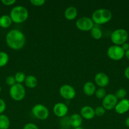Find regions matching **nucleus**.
<instances>
[{
  "label": "nucleus",
  "mask_w": 129,
  "mask_h": 129,
  "mask_svg": "<svg viewBox=\"0 0 129 129\" xmlns=\"http://www.w3.org/2000/svg\"><path fill=\"white\" fill-rule=\"evenodd\" d=\"M30 3L32 4L34 6H42L46 1L44 0H30Z\"/></svg>",
  "instance_id": "28"
},
{
  "label": "nucleus",
  "mask_w": 129,
  "mask_h": 129,
  "mask_svg": "<svg viewBox=\"0 0 129 129\" xmlns=\"http://www.w3.org/2000/svg\"><path fill=\"white\" fill-rule=\"evenodd\" d=\"M115 112L118 114H124L129 110V100L123 99L118 102L115 108Z\"/></svg>",
  "instance_id": "13"
},
{
  "label": "nucleus",
  "mask_w": 129,
  "mask_h": 129,
  "mask_svg": "<svg viewBox=\"0 0 129 129\" xmlns=\"http://www.w3.org/2000/svg\"><path fill=\"white\" fill-rule=\"evenodd\" d=\"M125 55L128 59H129V49L125 52Z\"/></svg>",
  "instance_id": "35"
},
{
  "label": "nucleus",
  "mask_w": 129,
  "mask_h": 129,
  "mask_svg": "<svg viewBox=\"0 0 129 129\" xmlns=\"http://www.w3.org/2000/svg\"><path fill=\"white\" fill-rule=\"evenodd\" d=\"M80 115L86 120H91L94 118V109L90 106H84L80 110Z\"/></svg>",
  "instance_id": "14"
},
{
  "label": "nucleus",
  "mask_w": 129,
  "mask_h": 129,
  "mask_svg": "<svg viewBox=\"0 0 129 129\" xmlns=\"http://www.w3.org/2000/svg\"><path fill=\"white\" fill-rule=\"evenodd\" d=\"M6 42L11 49L20 50L25 46L26 37L22 31L18 29H12L6 34Z\"/></svg>",
  "instance_id": "1"
},
{
  "label": "nucleus",
  "mask_w": 129,
  "mask_h": 129,
  "mask_svg": "<svg viewBox=\"0 0 129 129\" xmlns=\"http://www.w3.org/2000/svg\"><path fill=\"white\" fill-rule=\"evenodd\" d=\"M95 115L97 117H102L106 113V110L102 106H99L94 109Z\"/></svg>",
  "instance_id": "26"
},
{
  "label": "nucleus",
  "mask_w": 129,
  "mask_h": 129,
  "mask_svg": "<svg viewBox=\"0 0 129 129\" xmlns=\"http://www.w3.org/2000/svg\"><path fill=\"white\" fill-rule=\"evenodd\" d=\"M124 74H125V76L128 79H129V66H128L127 68L125 69V71H124Z\"/></svg>",
  "instance_id": "33"
},
{
  "label": "nucleus",
  "mask_w": 129,
  "mask_h": 129,
  "mask_svg": "<svg viewBox=\"0 0 129 129\" xmlns=\"http://www.w3.org/2000/svg\"><path fill=\"white\" fill-rule=\"evenodd\" d=\"M24 82H25V86L29 88H35L38 83L37 79L36 78V77L33 75L27 76Z\"/></svg>",
  "instance_id": "19"
},
{
  "label": "nucleus",
  "mask_w": 129,
  "mask_h": 129,
  "mask_svg": "<svg viewBox=\"0 0 129 129\" xmlns=\"http://www.w3.org/2000/svg\"><path fill=\"white\" fill-rule=\"evenodd\" d=\"M91 18L94 24L100 25L109 22L112 18V13L108 9L99 8L94 11Z\"/></svg>",
  "instance_id": "3"
},
{
  "label": "nucleus",
  "mask_w": 129,
  "mask_h": 129,
  "mask_svg": "<svg viewBox=\"0 0 129 129\" xmlns=\"http://www.w3.org/2000/svg\"><path fill=\"white\" fill-rule=\"evenodd\" d=\"M96 88L95 84L91 81L86 82L83 86V91L87 96H92L95 94Z\"/></svg>",
  "instance_id": "15"
},
{
  "label": "nucleus",
  "mask_w": 129,
  "mask_h": 129,
  "mask_svg": "<svg viewBox=\"0 0 129 129\" xmlns=\"http://www.w3.org/2000/svg\"><path fill=\"white\" fill-rule=\"evenodd\" d=\"M32 113L35 118L41 120L47 119L49 115V110L42 104L35 105L32 108Z\"/></svg>",
  "instance_id": "6"
},
{
  "label": "nucleus",
  "mask_w": 129,
  "mask_h": 129,
  "mask_svg": "<svg viewBox=\"0 0 129 129\" xmlns=\"http://www.w3.org/2000/svg\"><path fill=\"white\" fill-rule=\"evenodd\" d=\"M59 93L61 97L67 100H70L75 97L76 91L75 88L70 84H63L59 88Z\"/></svg>",
  "instance_id": "9"
},
{
  "label": "nucleus",
  "mask_w": 129,
  "mask_h": 129,
  "mask_svg": "<svg viewBox=\"0 0 129 129\" xmlns=\"http://www.w3.org/2000/svg\"><path fill=\"white\" fill-rule=\"evenodd\" d=\"M78 11L75 6H70L67 8L64 13V17L68 20H73L77 17Z\"/></svg>",
  "instance_id": "16"
},
{
  "label": "nucleus",
  "mask_w": 129,
  "mask_h": 129,
  "mask_svg": "<svg viewBox=\"0 0 129 129\" xmlns=\"http://www.w3.org/2000/svg\"><path fill=\"white\" fill-rule=\"evenodd\" d=\"M126 94H127V92H126V89H124V88H120L116 91L115 96L117 98V99H120L121 100L125 99Z\"/></svg>",
  "instance_id": "24"
},
{
  "label": "nucleus",
  "mask_w": 129,
  "mask_h": 129,
  "mask_svg": "<svg viewBox=\"0 0 129 129\" xmlns=\"http://www.w3.org/2000/svg\"><path fill=\"white\" fill-rule=\"evenodd\" d=\"M67 129H70V128H67Z\"/></svg>",
  "instance_id": "38"
},
{
  "label": "nucleus",
  "mask_w": 129,
  "mask_h": 129,
  "mask_svg": "<svg viewBox=\"0 0 129 129\" xmlns=\"http://www.w3.org/2000/svg\"><path fill=\"white\" fill-rule=\"evenodd\" d=\"M1 86H0V93H1Z\"/></svg>",
  "instance_id": "37"
},
{
  "label": "nucleus",
  "mask_w": 129,
  "mask_h": 129,
  "mask_svg": "<svg viewBox=\"0 0 129 129\" xmlns=\"http://www.w3.org/2000/svg\"><path fill=\"white\" fill-rule=\"evenodd\" d=\"M95 95H96V98H97L98 99H103L105 97V96L106 95V90H105L104 88H99V89H97L96 91Z\"/></svg>",
  "instance_id": "25"
},
{
  "label": "nucleus",
  "mask_w": 129,
  "mask_h": 129,
  "mask_svg": "<svg viewBox=\"0 0 129 129\" xmlns=\"http://www.w3.org/2000/svg\"><path fill=\"white\" fill-rule=\"evenodd\" d=\"M1 3L6 6H11L16 3V0H2Z\"/></svg>",
  "instance_id": "31"
},
{
  "label": "nucleus",
  "mask_w": 129,
  "mask_h": 129,
  "mask_svg": "<svg viewBox=\"0 0 129 129\" xmlns=\"http://www.w3.org/2000/svg\"><path fill=\"white\" fill-rule=\"evenodd\" d=\"M118 103V99L114 94H107L102 99V106L106 110L114 109Z\"/></svg>",
  "instance_id": "10"
},
{
  "label": "nucleus",
  "mask_w": 129,
  "mask_h": 129,
  "mask_svg": "<svg viewBox=\"0 0 129 129\" xmlns=\"http://www.w3.org/2000/svg\"><path fill=\"white\" fill-rule=\"evenodd\" d=\"M6 83L10 87L13 86L16 83V80L15 79V77L13 76H9L6 78Z\"/></svg>",
  "instance_id": "27"
},
{
  "label": "nucleus",
  "mask_w": 129,
  "mask_h": 129,
  "mask_svg": "<svg viewBox=\"0 0 129 129\" xmlns=\"http://www.w3.org/2000/svg\"><path fill=\"white\" fill-rule=\"evenodd\" d=\"M128 38L127 31L123 28H118L114 30L111 34V40L116 45H121L126 42Z\"/></svg>",
  "instance_id": "4"
},
{
  "label": "nucleus",
  "mask_w": 129,
  "mask_h": 129,
  "mask_svg": "<svg viewBox=\"0 0 129 129\" xmlns=\"http://www.w3.org/2000/svg\"><path fill=\"white\" fill-rule=\"evenodd\" d=\"M95 83L100 88H104L107 86L110 82L108 76L104 73H98L94 76Z\"/></svg>",
  "instance_id": "12"
},
{
  "label": "nucleus",
  "mask_w": 129,
  "mask_h": 129,
  "mask_svg": "<svg viewBox=\"0 0 129 129\" xmlns=\"http://www.w3.org/2000/svg\"><path fill=\"white\" fill-rule=\"evenodd\" d=\"M23 129H39V127L33 123H28L25 125Z\"/></svg>",
  "instance_id": "30"
},
{
  "label": "nucleus",
  "mask_w": 129,
  "mask_h": 129,
  "mask_svg": "<svg viewBox=\"0 0 129 129\" xmlns=\"http://www.w3.org/2000/svg\"><path fill=\"white\" fill-rule=\"evenodd\" d=\"M10 126V120L6 115H0V129H8Z\"/></svg>",
  "instance_id": "21"
},
{
  "label": "nucleus",
  "mask_w": 129,
  "mask_h": 129,
  "mask_svg": "<svg viewBox=\"0 0 129 129\" xmlns=\"http://www.w3.org/2000/svg\"><path fill=\"white\" fill-rule=\"evenodd\" d=\"M53 113L56 117L59 118H63L65 117L68 112V108L66 104L61 102L56 103L53 108Z\"/></svg>",
  "instance_id": "11"
},
{
  "label": "nucleus",
  "mask_w": 129,
  "mask_h": 129,
  "mask_svg": "<svg viewBox=\"0 0 129 129\" xmlns=\"http://www.w3.org/2000/svg\"><path fill=\"white\" fill-rule=\"evenodd\" d=\"M94 25L95 24L92 21V18L87 16L80 17L76 21L77 28L82 31H91Z\"/></svg>",
  "instance_id": "7"
},
{
  "label": "nucleus",
  "mask_w": 129,
  "mask_h": 129,
  "mask_svg": "<svg viewBox=\"0 0 129 129\" xmlns=\"http://www.w3.org/2000/svg\"><path fill=\"white\" fill-rule=\"evenodd\" d=\"M121 47V48H122L123 50L125 52L127 51V50L129 49V44L127 42H125L123 44H122Z\"/></svg>",
  "instance_id": "32"
},
{
  "label": "nucleus",
  "mask_w": 129,
  "mask_h": 129,
  "mask_svg": "<svg viewBox=\"0 0 129 129\" xmlns=\"http://www.w3.org/2000/svg\"><path fill=\"white\" fill-rule=\"evenodd\" d=\"M14 77H15L16 83H19V84H22L23 82L25 81V78H26V76H25V73L22 71L17 72L15 74V75L14 76Z\"/></svg>",
  "instance_id": "23"
},
{
  "label": "nucleus",
  "mask_w": 129,
  "mask_h": 129,
  "mask_svg": "<svg viewBox=\"0 0 129 129\" xmlns=\"http://www.w3.org/2000/svg\"><path fill=\"white\" fill-rule=\"evenodd\" d=\"M70 123L74 128L80 127L82 123V117L78 113H73L70 117Z\"/></svg>",
  "instance_id": "17"
},
{
  "label": "nucleus",
  "mask_w": 129,
  "mask_h": 129,
  "mask_svg": "<svg viewBox=\"0 0 129 129\" xmlns=\"http://www.w3.org/2000/svg\"><path fill=\"white\" fill-rule=\"evenodd\" d=\"M29 15V11L26 8L18 5L13 8L10 11V16L13 22L15 23H22L27 20Z\"/></svg>",
  "instance_id": "2"
},
{
  "label": "nucleus",
  "mask_w": 129,
  "mask_h": 129,
  "mask_svg": "<svg viewBox=\"0 0 129 129\" xmlns=\"http://www.w3.org/2000/svg\"><path fill=\"white\" fill-rule=\"evenodd\" d=\"M107 55L113 60H120L125 56V51L121 46L114 45L110 46L107 50Z\"/></svg>",
  "instance_id": "8"
},
{
  "label": "nucleus",
  "mask_w": 129,
  "mask_h": 129,
  "mask_svg": "<svg viewBox=\"0 0 129 129\" xmlns=\"http://www.w3.org/2000/svg\"><path fill=\"white\" fill-rule=\"evenodd\" d=\"M9 94H10V97L13 100L20 102L25 98L26 91L22 84L16 83L13 86L10 87Z\"/></svg>",
  "instance_id": "5"
},
{
  "label": "nucleus",
  "mask_w": 129,
  "mask_h": 129,
  "mask_svg": "<svg viewBox=\"0 0 129 129\" xmlns=\"http://www.w3.org/2000/svg\"><path fill=\"white\" fill-rule=\"evenodd\" d=\"M74 129H83L82 127H76V128H74Z\"/></svg>",
  "instance_id": "36"
},
{
  "label": "nucleus",
  "mask_w": 129,
  "mask_h": 129,
  "mask_svg": "<svg viewBox=\"0 0 129 129\" xmlns=\"http://www.w3.org/2000/svg\"><path fill=\"white\" fill-rule=\"evenodd\" d=\"M6 108V105L5 100L0 98V115L3 114Z\"/></svg>",
  "instance_id": "29"
},
{
  "label": "nucleus",
  "mask_w": 129,
  "mask_h": 129,
  "mask_svg": "<svg viewBox=\"0 0 129 129\" xmlns=\"http://www.w3.org/2000/svg\"><path fill=\"white\" fill-rule=\"evenodd\" d=\"M91 34L92 38H94V39L98 40V39H101L102 37V31L101 28L99 27V25L95 24L93 28L91 29Z\"/></svg>",
  "instance_id": "20"
},
{
  "label": "nucleus",
  "mask_w": 129,
  "mask_h": 129,
  "mask_svg": "<svg viewBox=\"0 0 129 129\" xmlns=\"http://www.w3.org/2000/svg\"><path fill=\"white\" fill-rule=\"evenodd\" d=\"M12 20L10 15H3L0 16V26L3 28H7L11 26Z\"/></svg>",
  "instance_id": "18"
},
{
  "label": "nucleus",
  "mask_w": 129,
  "mask_h": 129,
  "mask_svg": "<svg viewBox=\"0 0 129 129\" xmlns=\"http://www.w3.org/2000/svg\"><path fill=\"white\" fill-rule=\"evenodd\" d=\"M9 61V55L6 52H0V68L5 66Z\"/></svg>",
  "instance_id": "22"
},
{
  "label": "nucleus",
  "mask_w": 129,
  "mask_h": 129,
  "mask_svg": "<svg viewBox=\"0 0 129 129\" xmlns=\"http://www.w3.org/2000/svg\"><path fill=\"white\" fill-rule=\"evenodd\" d=\"M125 125L129 128V117H128V118H126V119L125 120Z\"/></svg>",
  "instance_id": "34"
}]
</instances>
